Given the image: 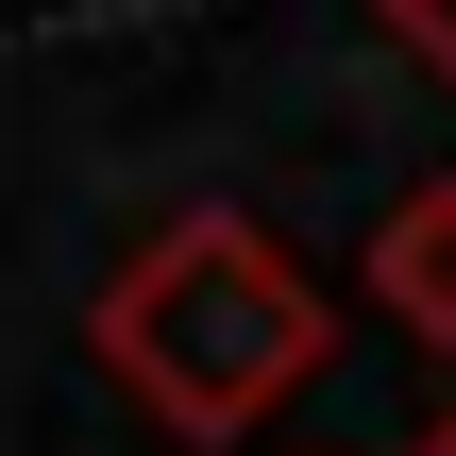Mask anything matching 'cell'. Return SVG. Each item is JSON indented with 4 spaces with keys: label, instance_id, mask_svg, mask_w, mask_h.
I'll return each mask as SVG.
<instances>
[{
    "label": "cell",
    "instance_id": "cell-1",
    "mask_svg": "<svg viewBox=\"0 0 456 456\" xmlns=\"http://www.w3.org/2000/svg\"><path fill=\"white\" fill-rule=\"evenodd\" d=\"M85 355H102V389L152 406V440L237 456V440H271V423L322 389L338 288H322L271 220H237V203H169V220L118 254V288L85 305Z\"/></svg>",
    "mask_w": 456,
    "mask_h": 456
},
{
    "label": "cell",
    "instance_id": "cell-2",
    "mask_svg": "<svg viewBox=\"0 0 456 456\" xmlns=\"http://www.w3.org/2000/svg\"><path fill=\"white\" fill-rule=\"evenodd\" d=\"M355 305L389 322V338H423V355H456V169H423L372 237H355Z\"/></svg>",
    "mask_w": 456,
    "mask_h": 456
},
{
    "label": "cell",
    "instance_id": "cell-3",
    "mask_svg": "<svg viewBox=\"0 0 456 456\" xmlns=\"http://www.w3.org/2000/svg\"><path fill=\"white\" fill-rule=\"evenodd\" d=\"M372 34H389L423 85H456V0H372Z\"/></svg>",
    "mask_w": 456,
    "mask_h": 456
},
{
    "label": "cell",
    "instance_id": "cell-4",
    "mask_svg": "<svg viewBox=\"0 0 456 456\" xmlns=\"http://www.w3.org/2000/svg\"><path fill=\"white\" fill-rule=\"evenodd\" d=\"M406 456H456V389H440V406H423V423H406Z\"/></svg>",
    "mask_w": 456,
    "mask_h": 456
}]
</instances>
